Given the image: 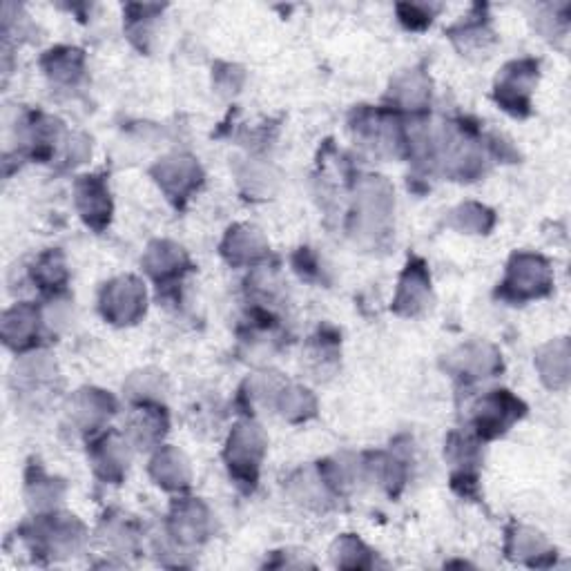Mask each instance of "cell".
Returning a JSON list of instances; mask_svg holds the SVG:
<instances>
[{
    "mask_svg": "<svg viewBox=\"0 0 571 571\" xmlns=\"http://www.w3.org/2000/svg\"><path fill=\"white\" fill-rule=\"evenodd\" d=\"M551 270L543 257L516 255L509 264V273L502 284V297L509 302H525L531 297H543L551 290Z\"/></svg>",
    "mask_w": 571,
    "mask_h": 571,
    "instance_id": "obj_1",
    "label": "cell"
},
{
    "mask_svg": "<svg viewBox=\"0 0 571 571\" xmlns=\"http://www.w3.org/2000/svg\"><path fill=\"white\" fill-rule=\"evenodd\" d=\"M264 435L255 424H239L228 442V467L241 482L253 485L257 480L259 460L264 456Z\"/></svg>",
    "mask_w": 571,
    "mask_h": 571,
    "instance_id": "obj_2",
    "label": "cell"
},
{
    "mask_svg": "<svg viewBox=\"0 0 571 571\" xmlns=\"http://www.w3.org/2000/svg\"><path fill=\"white\" fill-rule=\"evenodd\" d=\"M538 79V63L536 61H516L509 63L496 85L498 103L511 114H527L529 112V94Z\"/></svg>",
    "mask_w": 571,
    "mask_h": 571,
    "instance_id": "obj_3",
    "label": "cell"
},
{
    "mask_svg": "<svg viewBox=\"0 0 571 571\" xmlns=\"http://www.w3.org/2000/svg\"><path fill=\"white\" fill-rule=\"evenodd\" d=\"M103 315L114 324H132L145 311V288L139 279L121 277L103 290Z\"/></svg>",
    "mask_w": 571,
    "mask_h": 571,
    "instance_id": "obj_4",
    "label": "cell"
},
{
    "mask_svg": "<svg viewBox=\"0 0 571 571\" xmlns=\"http://www.w3.org/2000/svg\"><path fill=\"white\" fill-rule=\"evenodd\" d=\"M525 413V406L507 391H496L487 395L476 406V429L482 438H498Z\"/></svg>",
    "mask_w": 571,
    "mask_h": 571,
    "instance_id": "obj_5",
    "label": "cell"
},
{
    "mask_svg": "<svg viewBox=\"0 0 571 571\" xmlns=\"http://www.w3.org/2000/svg\"><path fill=\"white\" fill-rule=\"evenodd\" d=\"M32 538L34 547L45 554H72L83 540V525L74 516L38 518Z\"/></svg>",
    "mask_w": 571,
    "mask_h": 571,
    "instance_id": "obj_6",
    "label": "cell"
},
{
    "mask_svg": "<svg viewBox=\"0 0 571 571\" xmlns=\"http://www.w3.org/2000/svg\"><path fill=\"white\" fill-rule=\"evenodd\" d=\"M76 203H79L81 217L94 230H103L110 224L112 201L105 181L101 177H81L76 183Z\"/></svg>",
    "mask_w": 571,
    "mask_h": 571,
    "instance_id": "obj_7",
    "label": "cell"
},
{
    "mask_svg": "<svg viewBox=\"0 0 571 571\" xmlns=\"http://www.w3.org/2000/svg\"><path fill=\"white\" fill-rule=\"evenodd\" d=\"M154 174H157V181L168 192L170 199H186L201 181L199 163L190 157L163 159L154 168Z\"/></svg>",
    "mask_w": 571,
    "mask_h": 571,
    "instance_id": "obj_8",
    "label": "cell"
},
{
    "mask_svg": "<svg viewBox=\"0 0 571 571\" xmlns=\"http://www.w3.org/2000/svg\"><path fill=\"white\" fill-rule=\"evenodd\" d=\"M429 275L424 270L422 261H411L406 266L402 282H400V290H398V299H395V311L400 315H415L420 313L424 306H427V297H429Z\"/></svg>",
    "mask_w": 571,
    "mask_h": 571,
    "instance_id": "obj_9",
    "label": "cell"
},
{
    "mask_svg": "<svg viewBox=\"0 0 571 571\" xmlns=\"http://www.w3.org/2000/svg\"><path fill=\"white\" fill-rule=\"evenodd\" d=\"M38 311L29 304H18L3 317V340L9 348H27L38 335Z\"/></svg>",
    "mask_w": 571,
    "mask_h": 571,
    "instance_id": "obj_10",
    "label": "cell"
},
{
    "mask_svg": "<svg viewBox=\"0 0 571 571\" xmlns=\"http://www.w3.org/2000/svg\"><path fill=\"white\" fill-rule=\"evenodd\" d=\"M266 253V241L253 226H237L228 232L224 241V255L230 264H248Z\"/></svg>",
    "mask_w": 571,
    "mask_h": 571,
    "instance_id": "obj_11",
    "label": "cell"
},
{
    "mask_svg": "<svg viewBox=\"0 0 571 571\" xmlns=\"http://www.w3.org/2000/svg\"><path fill=\"white\" fill-rule=\"evenodd\" d=\"M145 268L154 279H170L177 277L183 268H188V257L183 248L170 244V241H157L148 248Z\"/></svg>",
    "mask_w": 571,
    "mask_h": 571,
    "instance_id": "obj_12",
    "label": "cell"
},
{
    "mask_svg": "<svg viewBox=\"0 0 571 571\" xmlns=\"http://www.w3.org/2000/svg\"><path fill=\"white\" fill-rule=\"evenodd\" d=\"M172 531L181 543H199L208 531V511L199 502H181L174 507Z\"/></svg>",
    "mask_w": 571,
    "mask_h": 571,
    "instance_id": "obj_13",
    "label": "cell"
},
{
    "mask_svg": "<svg viewBox=\"0 0 571 571\" xmlns=\"http://www.w3.org/2000/svg\"><path fill=\"white\" fill-rule=\"evenodd\" d=\"M152 476L166 489H181L188 487L190 471L181 453L174 449H163L159 456L152 460Z\"/></svg>",
    "mask_w": 571,
    "mask_h": 571,
    "instance_id": "obj_14",
    "label": "cell"
},
{
    "mask_svg": "<svg viewBox=\"0 0 571 571\" xmlns=\"http://www.w3.org/2000/svg\"><path fill=\"white\" fill-rule=\"evenodd\" d=\"M43 67L54 81L74 83L83 72V54L72 50V47H58V50L45 54Z\"/></svg>",
    "mask_w": 571,
    "mask_h": 571,
    "instance_id": "obj_15",
    "label": "cell"
},
{
    "mask_svg": "<svg viewBox=\"0 0 571 571\" xmlns=\"http://www.w3.org/2000/svg\"><path fill=\"white\" fill-rule=\"evenodd\" d=\"M125 464H128V456H125L123 444L114 438H105L103 442L96 444L94 451V467L108 480H121Z\"/></svg>",
    "mask_w": 571,
    "mask_h": 571,
    "instance_id": "obj_16",
    "label": "cell"
},
{
    "mask_svg": "<svg viewBox=\"0 0 571 571\" xmlns=\"http://www.w3.org/2000/svg\"><path fill=\"white\" fill-rule=\"evenodd\" d=\"M458 371L469 373V377H487L498 371V355L489 346H467L456 357Z\"/></svg>",
    "mask_w": 571,
    "mask_h": 571,
    "instance_id": "obj_17",
    "label": "cell"
},
{
    "mask_svg": "<svg viewBox=\"0 0 571 571\" xmlns=\"http://www.w3.org/2000/svg\"><path fill=\"white\" fill-rule=\"evenodd\" d=\"M65 279H67L65 261L58 250L45 253L34 266V282L41 288H58L61 284H65Z\"/></svg>",
    "mask_w": 571,
    "mask_h": 571,
    "instance_id": "obj_18",
    "label": "cell"
},
{
    "mask_svg": "<svg viewBox=\"0 0 571 571\" xmlns=\"http://www.w3.org/2000/svg\"><path fill=\"white\" fill-rule=\"evenodd\" d=\"M130 431L137 442L150 444L157 442L163 433H166V420L161 418L157 409H141L130 422Z\"/></svg>",
    "mask_w": 571,
    "mask_h": 571,
    "instance_id": "obj_19",
    "label": "cell"
},
{
    "mask_svg": "<svg viewBox=\"0 0 571 571\" xmlns=\"http://www.w3.org/2000/svg\"><path fill=\"white\" fill-rule=\"evenodd\" d=\"M56 487H61V485H56V480L45 478L41 471H36V478H29V480H27V498H29V505L36 507V509L52 507L54 502L58 500Z\"/></svg>",
    "mask_w": 571,
    "mask_h": 571,
    "instance_id": "obj_20",
    "label": "cell"
},
{
    "mask_svg": "<svg viewBox=\"0 0 571 571\" xmlns=\"http://www.w3.org/2000/svg\"><path fill=\"white\" fill-rule=\"evenodd\" d=\"M337 565L342 567H371V551L360 540L346 536L335 545Z\"/></svg>",
    "mask_w": 571,
    "mask_h": 571,
    "instance_id": "obj_21",
    "label": "cell"
},
{
    "mask_svg": "<svg viewBox=\"0 0 571 571\" xmlns=\"http://www.w3.org/2000/svg\"><path fill=\"white\" fill-rule=\"evenodd\" d=\"M315 409V400L308 395V391L302 389H293V391H284L282 393V411L288 418H304V411H313Z\"/></svg>",
    "mask_w": 571,
    "mask_h": 571,
    "instance_id": "obj_22",
    "label": "cell"
},
{
    "mask_svg": "<svg viewBox=\"0 0 571 571\" xmlns=\"http://www.w3.org/2000/svg\"><path fill=\"white\" fill-rule=\"evenodd\" d=\"M402 23L411 29H424L431 23V9L420 5H400Z\"/></svg>",
    "mask_w": 571,
    "mask_h": 571,
    "instance_id": "obj_23",
    "label": "cell"
}]
</instances>
